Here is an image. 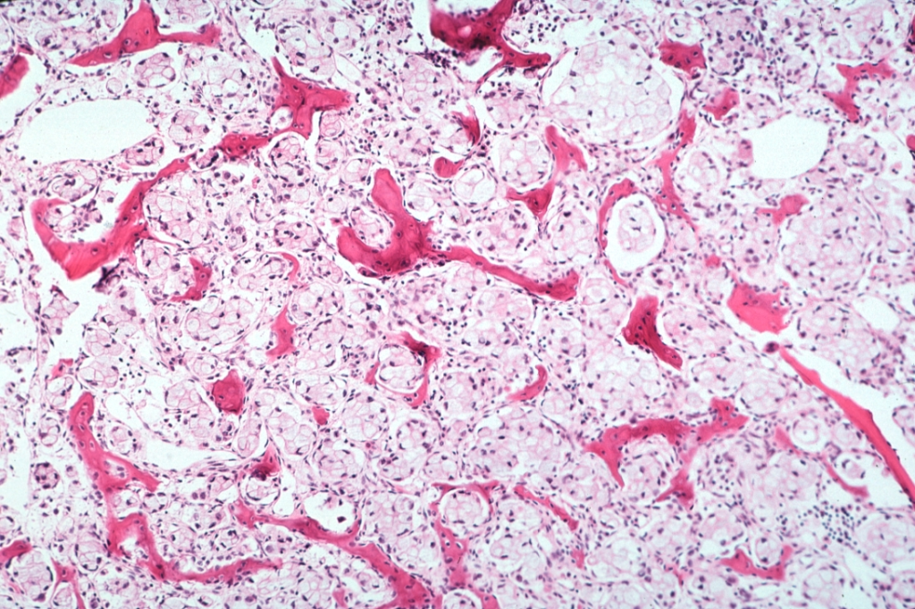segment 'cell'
<instances>
[{
  "mask_svg": "<svg viewBox=\"0 0 915 609\" xmlns=\"http://www.w3.org/2000/svg\"><path fill=\"white\" fill-rule=\"evenodd\" d=\"M542 249L549 263L568 271L587 270L600 262L598 210L572 201L547 220Z\"/></svg>",
  "mask_w": 915,
  "mask_h": 609,
  "instance_id": "obj_3",
  "label": "cell"
},
{
  "mask_svg": "<svg viewBox=\"0 0 915 609\" xmlns=\"http://www.w3.org/2000/svg\"><path fill=\"white\" fill-rule=\"evenodd\" d=\"M762 358L735 391L743 407L756 416H772L809 404L816 397L813 389L797 378L766 363Z\"/></svg>",
  "mask_w": 915,
  "mask_h": 609,
  "instance_id": "obj_4",
  "label": "cell"
},
{
  "mask_svg": "<svg viewBox=\"0 0 915 609\" xmlns=\"http://www.w3.org/2000/svg\"><path fill=\"white\" fill-rule=\"evenodd\" d=\"M442 606L445 608H479L482 607V603L473 592L466 589H453L443 596Z\"/></svg>",
  "mask_w": 915,
  "mask_h": 609,
  "instance_id": "obj_7",
  "label": "cell"
},
{
  "mask_svg": "<svg viewBox=\"0 0 915 609\" xmlns=\"http://www.w3.org/2000/svg\"><path fill=\"white\" fill-rule=\"evenodd\" d=\"M807 350L835 365L850 380L884 393L907 390L913 380L902 344L889 337L850 335L844 329L838 337Z\"/></svg>",
  "mask_w": 915,
  "mask_h": 609,
  "instance_id": "obj_2",
  "label": "cell"
},
{
  "mask_svg": "<svg viewBox=\"0 0 915 609\" xmlns=\"http://www.w3.org/2000/svg\"><path fill=\"white\" fill-rule=\"evenodd\" d=\"M755 555L761 563H773L780 553V546L776 539L770 536H762L756 539Z\"/></svg>",
  "mask_w": 915,
  "mask_h": 609,
  "instance_id": "obj_8",
  "label": "cell"
},
{
  "mask_svg": "<svg viewBox=\"0 0 915 609\" xmlns=\"http://www.w3.org/2000/svg\"><path fill=\"white\" fill-rule=\"evenodd\" d=\"M600 260L613 274L648 269L668 254L669 219L651 201L622 198L598 210Z\"/></svg>",
  "mask_w": 915,
  "mask_h": 609,
  "instance_id": "obj_1",
  "label": "cell"
},
{
  "mask_svg": "<svg viewBox=\"0 0 915 609\" xmlns=\"http://www.w3.org/2000/svg\"><path fill=\"white\" fill-rule=\"evenodd\" d=\"M392 540V557L402 568L421 576L431 575L440 569L442 562L440 541L427 521Z\"/></svg>",
  "mask_w": 915,
  "mask_h": 609,
  "instance_id": "obj_6",
  "label": "cell"
},
{
  "mask_svg": "<svg viewBox=\"0 0 915 609\" xmlns=\"http://www.w3.org/2000/svg\"><path fill=\"white\" fill-rule=\"evenodd\" d=\"M438 512L441 524L460 538L479 533L491 518L486 498L470 488L447 492L440 500Z\"/></svg>",
  "mask_w": 915,
  "mask_h": 609,
  "instance_id": "obj_5",
  "label": "cell"
}]
</instances>
